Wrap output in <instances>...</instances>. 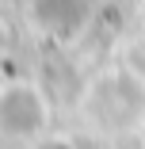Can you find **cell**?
I'll list each match as a JSON object with an SVG mask.
<instances>
[{
    "mask_svg": "<svg viewBox=\"0 0 145 149\" xmlns=\"http://www.w3.org/2000/svg\"><path fill=\"white\" fill-rule=\"evenodd\" d=\"M46 123H50V103L38 84L31 80L0 84V134L15 141H38Z\"/></svg>",
    "mask_w": 145,
    "mask_h": 149,
    "instance_id": "6da1fadb",
    "label": "cell"
},
{
    "mask_svg": "<svg viewBox=\"0 0 145 149\" xmlns=\"http://www.w3.org/2000/svg\"><path fill=\"white\" fill-rule=\"evenodd\" d=\"M31 149H69V145L57 138H38V141H31Z\"/></svg>",
    "mask_w": 145,
    "mask_h": 149,
    "instance_id": "7a4b0ae2",
    "label": "cell"
}]
</instances>
